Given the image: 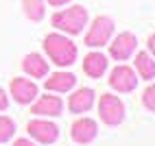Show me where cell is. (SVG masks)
Instances as JSON below:
<instances>
[{"label":"cell","instance_id":"obj_1","mask_svg":"<svg viewBox=\"0 0 155 146\" xmlns=\"http://www.w3.org/2000/svg\"><path fill=\"white\" fill-rule=\"evenodd\" d=\"M44 50L57 66H72L77 59L74 41H70L66 35H59V33H50L44 39Z\"/></svg>","mask_w":155,"mask_h":146},{"label":"cell","instance_id":"obj_2","mask_svg":"<svg viewBox=\"0 0 155 146\" xmlns=\"http://www.w3.org/2000/svg\"><path fill=\"white\" fill-rule=\"evenodd\" d=\"M85 22H87V9L81 5H74V7L66 9V11H59L53 15V26L66 31V33H72V35L81 33Z\"/></svg>","mask_w":155,"mask_h":146},{"label":"cell","instance_id":"obj_3","mask_svg":"<svg viewBox=\"0 0 155 146\" xmlns=\"http://www.w3.org/2000/svg\"><path fill=\"white\" fill-rule=\"evenodd\" d=\"M98 113L105 124H120L125 120V105L118 96H111V94H103L101 102H98Z\"/></svg>","mask_w":155,"mask_h":146},{"label":"cell","instance_id":"obj_4","mask_svg":"<svg viewBox=\"0 0 155 146\" xmlns=\"http://www.w3.org/2000/svg\"><path fill=\"white\" fill-rule=\"evenodd\" d=\"M111 33H114V22H111V18L98 15L94 22H92V26H90V31H87V35H85V46L94 48V46L107 44L109 37H111Z\"/></svg>","mask_w":155,"mask_h":146},{"label":"cell","instance_id":"obj_5","mask_svg":"<svg viewBox=\"0 0 155 146\" xmlns=\"http://www.w3.org/2000/svg\"><path fill=\"white\" fill-rule=\"evenodd\" d=\"M109 85L114 89H118V92L136 89V85H138L136 72H133L131 68H127V66H116L111 70V74H109Z\"/></svg>","mask_w":155,"mask_h":146},{"label":"cell","instance_id":"obj_6","mask_svg":"<svg viewBox=\"0 0 155 146\" xmlns=\"http://www.w3.org/2000/svg\"><path fill=\"white\" fill-rule=\"evenodd\" d=\"M138 46V39L136 35H131V33H120L116 39L109 44V55L114 59H118V61H125L133 55V50H136Z\"/></svg>","mask_w":155,"mask_h":146},{"label":"cell","instance_id":"obj_7","mask_svg":"<svg viewBox=\"0 0 155 146\" xmlns=\"http://www.w3.org/2000/svg\"><path fill=\"white\" fill-rule=\"evenodd\" d=\"M28 133L33 135L35 140H39L42 144H53L57 140V127L53 122H46V120H33V122H28Z\"/></svg>","mask_w":155,"mask_h":146},{"label":"cell","instance_id":"obj_8","mask_svg":"<svg viewBox=\"0 0 155 146\" xmlns=\"http://www.w3.org/2000/svg\"><path fill=\"white\" fill-rule=\"evenodd\" d=\"M11 94L20 105H26V102L35 100L37 96V85L28 79H13L11 81Z\"/></svg>","mask_w":155,"mask_h":146},{"label":"cell","instance_id":"obj_9","mask_svg":"<svg viewBox=\"0 0 155 146\" xmlns=\"http://www.w3.org/2000/svg\"><path fill=\"white\" fill-rule=\"evenodd\" d=\"M96 138V122L90 118H79L72 124V140L79 144H90Z\"/></svg>","mask_w":155,"mask_h":146},{"label":"cell","instance_id":"obj_10","mask_svg":"<svg viewBox=\"0 0 155 146\" xmlns=\"http://www.w3.org/2000/svg\"><path fill=\"white\" fill-rule=\"evenodd\" d=\"M92 105H94V92H92L90 87L77 89V92L70 96V102H68L70 111H74V113H83V111H87Z\"/></svg>","mask_w":155,"mask_h":146},{"label":"cell","instance_id":"obj_11","mask_svg":"<svg viewBox=\"0 0 155 146\" xmlns=\"http://www.w3.org/2000/svg\"><path fill=\"white\" fill-rule=\"evenodd\" d=\"M61 107H64V102H61L59 96H42L33 105L31 111H33L35 116H59Z\"/></svg>","mask_w":155,"mask_h":146},{"label":"cell","instance_id":"obj_12","mask_svg":"<svg viewBox=\"0 0 155 146\" xmlns=\"http://www.w3.org/2000/svg\"><path fill=\"white\" fill-rule=\"evenodd\" d=\"M83 70H85V74L92 76V79L103 76L105 70H107V57L101 55V53H90L83 59Z\"/></svg>","mask_w":155,"mask_h":146},{"label":"cell","instance_id":"obj_13","mask_svg":"<svg viewBox=\"0 0 155 146\" xmlns=\"http://www.w3.org/2000/svg\"><path fill=\"white\" fill-rule=\"evenodd\" d=\"M74 83H77L74 74H70V72H55V74H50L46 79L44 85L50 92H68L74 87Z\"/></svg>","mask_w":155,"mask_h":146},{"label":"cell","instance_id":"obj_14","mask_svg":"<svg viewBox=\"0 0 155 146\" xmlns=\"http://www.w3.org/2000/svg\"><path fill=\"white\" fill-rule=\"evenodd\" d=\"M22 68H24L26 74H31L33 79H42V76H46V74H48V63H46V61L39 57V55H35V53L24 57Z\"/></svg>","mask_w":155,"mask_h":146},{"label":"cell","instance_id":"obj_15","mask_svg":"<svg viewBox=\"0 0 155 146\" xmlns=\"http://www.w3.org/2000/svg\"><path fill=\"white\" fill-rule=\"evenodd\" d=\"M136 68H138L142 79H147V81L155 79V61L147 53H138L136 55Z\"/></svg>","mask_w":155,"mask_h":146},{"label":"cell","instance_id":"obj_16","mask_svg":"<svg viewBox=\"0 0 155 146\" xmlns=\"http://www.w3.org/2000/svg\"><path fill=\"white\" fill-rule=\"evenodd\" d=\"M24 7V15L31 20V22H39L44 18L46 9H44V0H22Z\"/></svg>","mask_w":155,"mask_h":146},{"label":"cell","instance_id":"obj_17","mask_svg":"<svg viewBox=\"0 0 155 146\" xmlns=\"http://www.w3.org/2000/svg\"><path fill=\"white\" fill-rule=\"evenodd\" d=\"M15 131V124L11 118H5V116H0V142H7L9 138L13 135Z\"/></svg>","mask_w":155,"mask_h":146},{"label":"cell","instance_id":"obj_18","mask_svg":"<svg viewBox=\"0 0 155 146\" xmlns=\"http://www.w3.org/2000/svg\"><path fill=\"white\" fill-rule=\"evenodd\" d=\"M142 102H144V107H147V109L155 111V83L144 89V94H142Z\"/></svg>","mask_w":155,"mask_h":146},{"label":"cell","instance_id":"obj_19","mask_svg":"<svg viewBox=\"0 0 155 146\" xmlns=\"http://www.w3.org/2000/svg\"><path fill=\"white\" fill-rule=\"evenodd\" d=\"M7 105H9V98H7V94L0 89V111L2 109H7Z\"/></svg>","mask_w":155,"mask_h":146},{"label":"cell","instance_id":"obj_20","mask_svg":"<svg viewBox=\"0 0 155 146\" xmlns=\"http://www.w3.org/2000/svg\"><path fill=\"white\" fill-rule=\"evenodd\" d=\"M149 50H151V53L155 55V33H153V35L149 37Z\"/></svg>","mask_w":155,"mask_h":146},{"label":"cell","instance_id":"obj_21","mask_svg":"<svg viewBox=\"0 0 155 146\" xmlns=\"http://www.w3.org/2000/svg\"><path fill=\"white\" fill-rule=\"evenodd\" d=\"M66 2H70V0H48V5H53V7H61Z\"/></svg>","mask_w":155,"mask_h":146},{"label":"cell","instance_id":"obj_22","mask_svg":"<svg viewBox=\"0 0 155 146\" xmlns=\"http://www.w3.org/2000/svg\"><path fill=\"white\" fill-rule=\"evenodd\" d=\"M13 146H35V144H31L28 140H15V144Z\"/></svg>","mask_w":155,"mask_h":146}]
</instances>
